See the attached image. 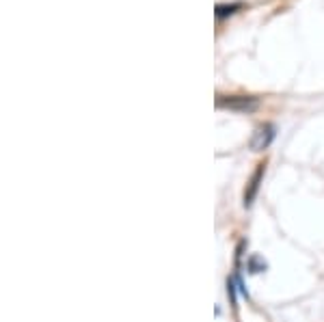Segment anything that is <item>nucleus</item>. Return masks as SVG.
<instances>
[{
  "instance_id": "2",
  "label": "nucleus",
  "mask_w": 324,
  "mask_h": 322,
  "mask_svg": "<svg viewBox=\"0 0 324 322\" xmlns=\"http://www.w3.org/2000/svg\"><path fill=\"white\" fill-rule=\"evenodd\" d=\"M216 104L221 108H229V110H253L257 106L255 98H218Z\"/></svg>"
},
{
  "instance_id": "3",
  "label": "nucleus",
  "mask_w": 324,
  "mask_h": 322,
  "mask_svg": "<svg viewBox=\"0 0 324 322\" xmlns=\"http://www.w3.org/2000/svg\"><path fill=\"white\" fill-rule=\"evenodd\" d=\"M262 178H264V162L257 164L253 178L249 180V186H246V191H244V205H246V207L255 201V195H257V191H259V182H262Z\"/></svg>"
},
{
  "instance_id": "1",
  "label": "nucleus",
  "mask_w": 324,
  "mask_h": 322,
  "mask_svg": "<svg viewBox=\"0 0 324 322\" xmlns=\"http://www.w3.org/2000/svg\"><path fill=\"white\" fill-rule=\"evenodd\" d=\"M275 139V128L270 126V123H266V126H259L253 134V139H251V147H253L255 151H262L266 149L270 143H273Z\"/></svg>"
},
{
  "instance_id": "4",
  "label": "nucleus",
  "mask_w": 324,
  "mask_h": 322,
  "mask_svg": "<svg viewBox=\"0 0 324 322\" xmlns=\"http://www.w3.org/2000/svg\"><path fill=\"white\" fill-rule=\"evenodd\" d=\"M249 271L251 273H262V271H266V262L262 257H257V255H253L249 259Z\"/></svg>"
},
{
  "instance_id": "5",
  "label": "nucleus",
  "mask_w": 324,
  "mask_h": 322,
  "mask_svg": "<svg viewBox=\"0 0 324 322\" xmlns=\"http://www.w3.org/2000/svg\"><path fill=\"white\" fill-rule=\"evenodd\" d=\"M240 5H232V7H216V15L218 17H223V15H227V13H234V9H238Z\"/></svg>"
}]
</instances>
